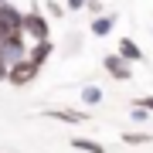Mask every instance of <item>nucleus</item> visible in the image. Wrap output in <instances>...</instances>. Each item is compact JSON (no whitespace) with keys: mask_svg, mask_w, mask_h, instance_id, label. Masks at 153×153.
<instances>
[{"mask_svg":"<svg viewBox=\"0 0 153 153\" xmlns=\"http://www.w3.org/2000/svg\"><path fill=\"white\" fill-rule=\"evenodd\" d=\"M21 31H24V38H27L31 44H34V41H48V38H51V24H48V17H44L38 7L24 10V24H21Z\"/></svg>","mask_w":153,"mask_h":153,"instance_id":"obj_1","label":"nucleus"},{"mask_svg":"<svg viewBox=\"0 0 153 153\" xmlns=\"http://www.w3.org/2000/svg\"><path fill=\"white\" fill-rule=\"evenodd\" d=\"M27 48L31 44H27V38H24V31H17V34H10V38L0 41V61L10 68V65H17V61L27 58Z\"/></svg>","mask_w":153,"mask_h":153,"instance_id":"obj_2","label":"nucleus"},{"mask_svg":"<svg viewBox=\"0 0 153 153\" xmlns=\"http://www.w3.org/2000/svg\"><path fill=\"white\" fill-rule=\"evenodd\" d=\"M38 75H41V68H38V65H31L27 58L7 68V82H10L14 88H24V85H31V82H34Z\"/></svg>","mask_w":153,"mask_h":153,"instance_id":"obj_3","label":"nucleus"},{"mask_svg":"<svg viewBox=\"0 0 153 153\" xmlns=\"http://www.w3.org/2000/svg\"><path fill=\"white\" fill-rule=\"evenodd\" d=\"M102 68L109 71V78H116V82H129V75H133V65H129V61H123L116 51L102 58Z\"/></svg>","mask_w":153,"mask_h":153,"instance_id":"obj_4","label":"nucleus"},{"mask_svg":"<svg viewBox=\"0 0 153 153\" xmlns=\"http://www.w3.org/2000/svg\"><path fill=\"white\" fill-rule=\"evenodd\" d=\"M48 119H58V123H71V126H82L88 119L85 109H68V105H58V109H44Z\"/></svg>","mask_w":153,"mask_h":153,"instance_id":"obj_5","label":"nucleus"},{"mask_svg":"<svg viewBox=\"0 0 153 153\" xmlns=\"http://www.w3.org/2000/svg\"><path fill=\"white\" fill-rule=\"evenodd\" d=\"M51 55H55V41H34L31 48H27V61L31 65H38V68H44V61H48Z\"/></svg>","mask_w":153,"mask_h":153,"instance_id":"obj_6","label":"nucleus"},{"mask_svg":"<svg viewBox=\"0 0 153 153\" xmlns=\"http://www.w3.org/2000/svg\"><path fill=\"white\" fill-rule=\"evenodd\" d=\"M116 55H119L123 61H129V65H136V61H143V48H140L133 38H123L119 48H116Z\"/></svg>","mask_w":153,"mask_h":153,"instance_id":"obj_7","label":"nucleus"},{"mask_svg":"<svg viewBox=\"0 0 153 153\" xmlns=\"http://www.w3.org/2000/svg\"><path fill=\"white\" fill-rule=\"evenodd\" d=\"M88 31H92L95 38H109V34L116 31V14H102V17H92Z\"/></svg>","mask_w":153,"mask_h":153,"instance_id":"obj_8","label":"nucleus"},{"mask_svg":"<svg viewBox=\"0 0 153 153\" xmlns=\"http://www.w3.org/2000/svg\"><path fill=\"white\" fill-rule=\"evenodd\" d=\"M0 21H4L10 31H21V24H24V10H17V7H14V0H10V4H4V7H0Z\"/></svg>","mask_w":153,"mask_h":153,"instance_id":"obj_9","label":"nucleus"},{"mask_svg":"<svg viewBox=\"0 0 153 153\" xmlns=\"http://www.w3.org/2000/svg\"><path fill=\"white\" fill-rule=\"evenodd\" d=\"M71 146L82 150V153H105V146L99 140H88V136H71Z\"/></svg>","mask_w":153,"mask_h":153,"instance_id":"obj_10","label":"nucleus"},{"mask_svg":"<svg viewBox=\"0 0 153 153\" xmlns=\"http://www.w3.org/2000/svg\"><path fill=\"white\" fill-rule=\"evenodd\" d=\"M102 99H105V95H102L99 85H85V88H82V105H85V109H95Z\"/></svg>","mask_w":153,"mask_h":153,"instance_id":"obj_11","label":"nucleus"},{"mask_svg":"<svg viewBox=\"0 0 153 153\" xmlns=\"http://www.w3.org/2000/svg\"><path fill=\"white\" fill-rule=\"evenodd\" d=\"M150 140H153L150 133H140V129H129V133H123V143H126V146H146Z\"/></svg>","mask_w":153,"mask_h":153,"instance_id":"obj_12","label":"nucleus"},{"mask_svg":"<svg viewBox=\"0 0 153 153\" xmlns=\"http://www.w3.org/2000/svg\"><path fill=\"white\" fill-rule=\"evenodd\" d=\"M85 10L95 14V17H102V0H85Z\"/></svg>","mask_w":153,"mask_h":153,"instance_id":"obj_13","label":"nucleus"},{"mask_svg":"<svg viewBox=\"0 0 153 153\" xmlns=\"http://www.w3.org/2000/svg\"><path fill=\"white\" fill-rule=\"evenodd\" d=\"M44 7H48V14H51V17H61V14H65V7H61L58 0H48Z\"/></svg>","mask_w":153,"mask_h":153,"instance_id":"obj_14","label":"nucleus"},{"mask_svg":"<svg viewBox=\"0 0 153 153\" xmlns=\"http://www.w3.org/2000/svg\"><path fill=\"white\" fill-rule=\"evenodd\" d=\"M133 105H140V109H146V112H153V95H140Z\"/></svg>","mask_w":153,"mask_h":153,"instance_id":"obj_15","label":"nucleus"},{"mask_svg":"<svg viewBox=\"0 0 153 153\" xmlns=\"http://www.w3.org/2000/svg\"><path fill=\"white\" fill-rule=\"evenodd\" d=\"M146 119H150V112L140 109V105H133V123H146Z\"/></svg>","mask_w":153,"mask_h":153,"instance_id":"obj_16","label":"nucleus"},{"mask_svg":"<svg viewBox=\"0 0 153 153\" xmlns=\"http://www.w3.org/2000/svg\"><path fill=\"white\" fill-rule=\"evenodd\" d=\"M65 10H85V0H65Z\"/></svg>","mask_w":153,"mask_h":153,"instance_id":"obj_17","label":"nucleus"},{"mask_svg":"<svg viewBox=\"0 0 153 153\" xmlns=\"http://www.w3.org/2000/svg\"><path fill=\"white\" fill-rule=\"evenodd\" d=\"M0 82H7V65L0 61Z\"/></svg>","mask_w":153,"mask_h":153,"instance_id":"obj_18","label":"nucleus"},{"mask_svg":"<svg viewBox=\"0 0 153 153\" xmlns=\"http://www.w3.org/2000/svg\"><path fill=\"white\" fill-rule=\"evenodd\" d=\"M4 4H10V0H0V7H4Z\"/></svg>","mask_w":153,"mask_h":153,"instance_id":"obj_19","label":"nucleus"}]
</instances>
